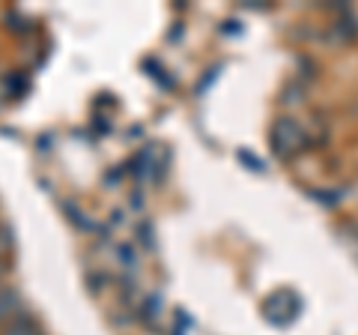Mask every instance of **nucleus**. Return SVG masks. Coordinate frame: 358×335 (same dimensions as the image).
Returning <instances> with one entry per match:
<instances>
[{"label":"nucleus","instance_id":"1","mask_svg":"<svg viewBox=\"0 0 358 335\" xmlns=\"http://www.w3.org/2000/svg\"><path fill=\"white\" fill-rule=\"evenodd\" d=\"M272 150L281 156V159H289V156H296L301 147H305V129L299 126V120L293 117H281L275 120L272 126Z\"/></svg>","mask_w":358,"mask_h":335},{"label":"nucleus","instance_id":"5","mask_svg":"<svg viewBox=\"0 0 358 335\" xmlns=\"http://www.w3.org/2000/svg\"><path fill=\"white\" fill-rule=\"evenodd\" d=\"M9 249H13V233L6 228H0V252H9Z\"/></svg>","mask_w":358,"mask_h":335},{"label":"nucleus","instance_id":"6","mask_svg":"<svg viewBox=\"0 0 358 335\" xmlns=\"http://www.w3.org/2000/svg\"><path fill=\"white\" fill-rule=\"evenodd\" d=\"M0 273H3V264H0Z\"/></svg>","mask_w":358,"mask_h":335},{"label":"nucleus","instance_id":"3","mask_svg":"<svg viewBox=\"0 0 358 335\" xmlns=\"http://www.w3.org/2000/svg\"><path fill=\"white\" fill-rule=\"evenodd\" d=\"M3 335H42L39 323L27 317V315H15L13 320H9V327L3 329Z\"/></svg>","mask_w":358,"mask_h":335},{"label":"nucleus","instance_id":"4","mask_svg":"<svg viewBox=\"0 0 358 335\" xmlns=\"http://www.w3.org/2000/svg\"><path fill=\"white\" fill-rule=\"evenodd\" d=\"M21 308V299L13 287H0V320H13Z\"/></svg>","mask_w":358,"mask_h":335},{"label":"nucleus","instance_id":"2","mask_svg":"<svg viewBox=\"0 0 358 335\" xmlns=\"http://www.w3.org/2000/svg\"><path fill=\"white\" fill-rule=\"evenodd\" d=\"M263 311H266V317L272 323H281V327H284V323L296 320V315L301 311V299L293 294V290L281 287V290H275V294L263 303Z\"/></svg>","mask_w":358,"mask_h":335}]
</instances>
